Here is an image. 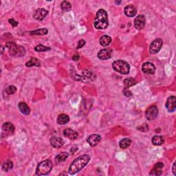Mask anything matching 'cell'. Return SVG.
<instances>
[{
    "label": "cell",
    "instance_id": "1",
    "mask_svg": "<svg viewBox=\"0 0 176 176\" xmlns=\"http://www.w3.org/2000/svg\"><path fill=\"white\" fill-rule=\"evenodd\" d=\"M90 160V156L89 155H83L76 158L69 167L68 172L70 175H74L81 171L83 168L88 165Z\"/></svg>",
    "mask_w": 176,
    "mask_h": 176
},
{
    "label": "cell",
    "instance_id": "2",
    "mask_svg": "<svg viewBox=\"0 0 176 176\" xmlns=\"http://www.w3.org/2000/svg\"><path fill=\"white\" fill-rule=\"evenodd\" d=\"M94 26L96 29L103 30L106 29L109 26L108 17L106 11L104 9H99L96 12Z\"/></svg>",
    "mask_w": 176,
    "mask_h": 176
},
{
    "label": "cell",
    "instance_id": "3",
    "mask_svg": "<svg viewBox=\"0 0 176 176\" xmlns=\"http://www.w3.org/2000/svg\"><path fill=\"white\" fill-rule=\"evenodd\" d=\"M6 48L8 49V52L11 56L20 57V56H24L26 53V50L23 46L17 45L15 43L13 42H8L6 43Z\"/></svg>",
    "mask_w": 176,
    "mask_h": 176
},
{
    "label": "cell",
    "instance_id": "4",
    "mask_svg": "<svg viewBox=\"0 0 176 176\" xmlns=\"http://www.w3.org/2000/svg\"><path fill=\"white\" fill-rule=\"evenodd\" d=\"M114 70L122 74H128L130 71V66L127 62L123 60H116L112 63Z\"/></svg>",
    "mask_w": 176,
    "mask_h": 176
},
{
    "label": "cell",
    "instance_id": "5",
    "mask_svg": "<svg viewBox=\"0 0 176 176\" xmlns=\"http://www.w3.org/2000/svg\"><path fill=\"white\" fill-rule=\"evenodd\" d=\"M53 168V163L50 160L42 161L38 165L36 169V175H46L50 172Z\"/></svg>",
    "mask_w": 176,
    "mask_h": 176
},
{
    "label": "cell",
    "instance_id": "6",
    "mask_svg": "<svg viewBox=\"0 0 176 176\" xmlns=\"http://www.w3.org/2000/svg\"><path fill=\"white\" fill-rule=\"evenodd\" d=\"M163 44V41L162 39L157 38L154 41L152 42L149 46V53L151 54H156L160 51Z\"/></svg>",
    "mask_w": 176,
    "mask_h": 176
},
{
    "label": "cell",
    "instance_id": "7",
    "mask_svg": "<svg viewBox=\"0 0 176 176\" xmlns=\"http://www.w3.org/2000/svg\"><path fill=\"white\" fill-rule=\"evenodd\" d=\"M158 115V109L155 105H152L147 108L145 112L146 118L148 120H153L157 118Z\"/></svg>",
    "mask_w": 176,
    "mask_h": 176
},
{
    "label": "cell",
    "instance_id": "8",
    "mask_svg": "<svg viewBox=\"0 0 176 176\" xmlns=\"http://www.w3.org/2000/svg\"><path fill=\"white\" fill-rule=\"evenodd\" d=\"M145 24L146 19L145 16L142 15V14H140V15H138L136 17L134 20V26L136 29L138 30H140L145 28Z\"/></svg>",
    "mask_w": 176,
    "mask_h": 176
},
{
    "label": "cell",
    "instance_id": "9",
    "mask_svg": "<svg viewBox=\"0 0 176 176\" xmlns=\"http://www.w3.org/2000/svg\"><path fill=\"white\" fill-rule=\"evenodd\" d=\"M166 107H167L168 112H173L175 110L176 108V98L174 96H171L168 97L167 102L165 104Z\"/></svg>",
    "mask_w": 176,
    "mask_h": 176
},
{
    "label": "cell",
    "instance_id": "10",
    "mask_svg": "<svg viewBox=\"0 0 176 176\" xmlns=\"http://www.w3.org/2000/svg\"><path fill=\"white\" fill-rule=\"evenodd\" d=\"M48 14V11L44 8H38L34 11L33 17L37 21H42Z\"/></svg>",
    "mask_w": 176,
    "mask_h": 176
},
{
    "label": "cell",
    "instance_id": "11",
    "mask_svg": "<svg viewBox=\"0 0 176 176\" xmlns=\"http://www.w3.org/2000/svg\"><path fill=\"white\" fill-rule=\"evenodd\" d=\"M112 50L110 48H105L101 50L98 53V57L101 60H107L111 57Z\"/></svg>",
    "mask_w": 176,
    "mask_h": 176
},
{
    "label": "cell",
    "instance_id": "12",
    "mask_svg": "<svg viewBox=\"0 0 176 176\" xmlns=\"http://www.w3.org/2000/svg\"><path fill=\"white\" fill-rule=\"evenodd\" d=\"M142 71L144 73L147 74H153L155 71V67L153 63L149 62H146L143 63L142 66Z\"/></svg>",
    "mask_w": 176,
    "mask_h": 176
},
{
    "label": "cell",
    "instance_id": "13",
    "mask_svg": "<svg viewBox=\"0 0 176 176\" xmlns=\"http://www.w3.org/2000/svg\"><path fill=\"white\" fill-rule=\"evenodd\" d=\"M101 140V136H99L98 134H92L88 138L87 142H88V144L91 146V147H94L98 145Z\"/></svg>",
    "mask_w": 176,
    "mask_h": 176
},
{
    "label": "cell",
    "instance_id": "14",
    "mask_svg": "<svg viewBox=\"0 0 176 176\" xmlns=\"http://www.w3.org/2000/svg\"><path fill=\"white\" fill-rule=\"evenodd\" d=\"M164 167V164L162 162H158L154 165V167L151 171L149 175H160L162 173V168Z\"/></svg>",
    "mask_w": 176,
    "mask_h": 176
},
{
    "label": "cell",
    "instance_id": "15",
    "mask_svg": "<svg viewBox=\"0 0 176 176\" xmlns=\"http://www.w3.org/2000/svg\"><path fill=\"white\" fill-rule=\"evenodd\" d=\"M63 135L70 140H76L78 138V133L70 128H67L63 131Z\"/></svg>",
    "mask_w": 176,
    "mask_h": 176
},
{
    "label": "cell",
    "instance_id": "16",
    "mask_svg": "<svg viewBox=\"0 0 176 176\" xmlns=\"http://www.w3.org/2000/svg\"><path fill=\"white\" fill-rule=\"evenodd\" d=\"M50 144L54 148H60L64 145V140L59 137H52Z\"/></svg>",
    "mask_w": 176,
    "mask_h": 176
},
{
    "label": "cell",
    "instance_id": "17",
    "mask_svg": "<svg viewBox=\"0 0 176 176\" xmlns=\"http://www.w3.org/2000/svg\"><path fill=\"white\" fill-rule=\"evenodd\" d=\"M124 12H125V14L127 17H132L136 15V13H137V11H136L135 7L132 6V5H129L124 9Z\"/></svg>",
    "mask_w": 176,
    "mask_h": 176
},
{
    "label": "cell",
    "instance_id": "18",
    "mask_svg": "<svg viewBox=\"0 0 176 176\" xmlns=\"http://www.w3.org/2000/svg\"><path fill=\"white\" fill-rule=\"evenodd\" d=\"M2 130L6 133H12L14 131V126L11 123H5L2 125Z\"/></svg>",
    "mask_w": 176,
    "mask_h": 176
},
{
    "label": "cell",
    "instance_id": "19",
    "mask_svg": "<svg viewBox=\"0 0 176 176\" xmlns=\"http://www.w3.org/2000/svg\"><path fill=\"white\" fill-rule=\"evenodd\" d=\"M18 107L21 112L25 115H29L30 113V110L29 107L26 103L20 102L18 105Z\"/></svg>",
    "mask_w": 176,
    "mask_h": 176
},
{
    "label": "cell",
    "instance_id": "20",
    "mask_svg": "<svg viewBox=\"0 0 176 176\" xmlns=\"http://www.w3.org/2000/svg\"><path fill=\"white\" fill-rule=\"evenodd\" d=\"M56 121H57L59 125H66V124L68 123L69 121H70V117L67 114H60L58 116Z\"/></svg>",
    "mask_w": 176,
    "mask_h": 176
},
{
    "label": "cell",
    "instance_id": "21",
    "mask_svg": "<svg viewBox=\"0 0 176 176\" xmlns=\"http://www.w3.org/2000/svg\"><path fill=\"white\" fill-rule=\"evenodd\" d=\"M111 43V38L108 35H103L100 39V44L102 46H107Z\"/></svg>",
    "mask_w": 176,
    "mask_h": 176
},
{
    "label": "cell",
    "instance_id": "22",
    "mask_svg": "<svg viewBox=\"0 0 176 176\" xmlns=\"http://www.w3.org/2000/svg\"><path fill=\"white\" fill-rule=\"evenodd\" d=\"M164 138L162 137V136H155L152 138V142L153 145L155 146H160L161 145H162L163 142H164Z\"/></svg>",
    "mask_w": 176,
    "mask_h": 176
},
{
    "label": "cell",
    "instance_id": "23",
    "mask_svg": "<svg viewBox=\"0 0 176 176\" xmlns=\"http://www.w3.org/2000/svg\"><path fill=\"white\" fill-rule=\"evenodd\" d=\"M68 153L66 152H62L61 153H59L55 157V161L56 162H64L67 158H68Z\"/></svg>",
    "mask_w": 176,
    "mask_h": 176
},
{
    "label": "cell",
    "instance_id": "24",
    "mask_svg": "<svg viewBox=\"0 0 176 176\" xmlns=\"http://www.w3.org/2000/svg\"><path fill=\"white\" fill-rule=\"evenodd\" d=\"M26 67H33V66H37V67H40L41 63L38 59L36 58H31L30 60L27 62L26 63Z\"/></svg>",
    "mask_w": 176,
    "mask_h": 176
},
{
    "label": "cell",
    "instance_id": "25",
    "mask_svg": "<svg viewBox=\"0 0 176 176\" xmlns=\"http://www.w3.org/2000/svg\"><path fill=\"white\" fill-rule=\"evenodd\" d=\"M124 85L126 88H130V87L134 85L136 83V81L133 78H127L123 81Z\"/></svg>",
    "mask_w": 176,
    "mask_h": 176
},
{
    "label": "cell",
    "instance_id": "26",
    "mask_svg": "<svg viewBox=\"0 0 176 176\" xmlns=\"http://www.w3.org/2000/svg\"><path fill=\"white\" fill-rule=\"evenodd\" d=\"M2 168L4 171H8L9 170L13 168V163L11 160H7L3 163Z\"/></svg>",
    "mask_w": 176,
    "mask_h": 176
},
{
    "label": "cell",
    "instance_id": "27",
    "mask_svg": "<svg viewBox=\"0 0 176 176\" xmlns=\"http://www.w3.org/2000/svg\"><path fill=\"white\" fill-rule=\"evenodd\" d=\"M48 33V29L46 28H41L39 30H33L30 32V34H33V35H45Z\"/></svg>",
    "mask_w": 176,
    "mask_h": 176
},
{
    "label": "cell",
    "instance_id": "28",
    "mask_svg": "<svg viewBox=\"0 0 176 176\" xmlns=\"http://www.w3.org/2000/svg\"><path fill=\"white\" fill-rule=\"evenodd\" d=\"M131 140L130 138H124L120 142V147L123 149H125L130 146Z\"/></svg>",
    "mask_w": 176,
    "mask_h": 176
},
{
    "label": "cell",
    "instance_id": "29",
    "mask_svg": "<svg viewBox=\"0 0 176 176\" xmlns=\"http://www.w3.org/2000/svg\"><path fill=\"white\" fill-rule=\"evenodd\" d=\"M61 9L63 10V11H66V12L70 11L72 9V5L70 2L68 1L62 2L61 4Z\"/></svg>",
    "mask_w": 176,
    "mask_h": 176
},
{
    "label": "cell",
    "instance_id": "30",
    "mask_svg": "<svg viewBox=\"0 0 176 176\" xmlns=\"http://www.w3.org/2000/svg\"><path fill=\"white\" fill-rule=\"evenodd\" d=\"M51 48L49 47H46L42 45V44H39L37 45L35 48H34V50L36 52H39V53H41V52H46L50 50Z\"/></svg>",
    "mask_w": 176,
    "mask_h": 176
},
{
    "label": "cell",
    "instance_id": "31",
    "mask_svg": "<svg viewBox=\"0 0 176 176\" xmlns=\"http://www.w3.org/2000/svg\"><path fill=\"white\" fill-rule=\"evenodd\" d=\"M17 91V88L14 85H10L6 88V92L8 94H13Z\"/></svg>",
    "mask_w": 176,
    "mask_h": 176
},
{
    "label": "cell",
    "instance_id": "32",
    "mask_svg": "<svg viewBox=\"0 0 176 176\" xmlns=\"http://www.w3.org/2000/svg\"><path fill=\"white\" fill-rule=\"evenodd\" d=\"M138 130H140L141 131H143V132H145V131H147L149 130V127L147 124H144V125L139 126V127H138Z\"/></svg>",
    "mask_w": 176,
    "mask_h": 176
},
{
    "label": "cell",
    "instance_id": "33",
    "mask_svg": "<svg viewBox=\"0 0 176 176\" xmlns=\"http://www.w3.org/2000/svg\"><path fill=\"white\" fill-rule=\"evenodd\" d=\"M123 94H124V95H125V96H127V97H130V96H132V93H131V91L129 90L127 88H125V90H123Z\"/></svg>",
    "mask_w": 176,
    "mask_h": 176
},
{
    "label": "cell",
    "instance_id": "34",
    "mask_svg": "<svg viewBox=\"0 0 176 176\" xmlns=\"http://www.w3.org/2000/svg\"><path fill=\"white\" fill-rule=\"evenodd\" d=\"M85 41L83 40V39H81L78 41V46L76 47V49H80L81 48H83V47L85 46Z\"/></svg>",
    "mask_w": 176,
    "mask_h": 176
},
{
    "label": "cell",
    "instance_id": "35",
    "mask_svg": "<svg viewBox=\"0 0 176 176\" xmlns=\"http://www.w3.org/2000/svg\"><path fill=\"white\" fill-rule=\"evenodd\" d=\"M8 21H9V23L11 24L13 27L17 26V25H18V22L16 21H14L13 19H10L8 20Z\"/></svg>",
    "mask_w": 176,
    "mask_h": 176
},
{
    "label": "cell",
    "instance_id": "36",
    "mask_svg": "<svg viewBox=\"0 0 176 176\" xmlns=\"http://www.w3.org/2000/svg\"><path fill=\"white\" fill-rule=\"evenodd\" d=\"M79 59H80V56H79V54H74V55L72 56V60L73 61H78L79 60Z\"/></svg>",
    "mask_w": 176,
    "mask_h": 176
},
{
    "label": "cell",
    "instance_id": "37",
    "mask_svg": "<svg viewBox=\"0 0 176 176\" xmlns=\"http://www.w3.org/2000/svg\"><path fill=\"white\" fill-rule=\"evenodd\" d=\"M173 175H176V173H175V162H174V164L173 165Z\"/></svg>",
    "mask_w": 176,
    "mask_h": 176
},
{
    "label": "cell",
    "instance_id": "38",
    "mask_svg": "<svg viewBox=\"0 0 176 176\" xmlns=\"http://www.w3.org/2000/svg\"><path fill=\"white\" fill-rule=\"evenodd\" d=\"M3 52H4V47L2 46V54H3Z\"/></svg>",
    "mask_w": 176,
    "mask_h": 176
},
{
    "label": "cell",
    "instance_id": "39",
    "mask_svg": "<svg viewBox=\"0 0 176 176\" xmlns=\"http://www.w3.org/2000/svg\"><path fill=\"white\" fill-rule=\"evenodd\" d=\"M115 3H116V4H120V3H121V1H120V2H116H116H115Z\"/></svg>",
    "mask_w": 176,
    "mask_h": 176
}]
</instances>
